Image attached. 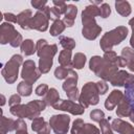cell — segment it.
<instances>
[{"instance_id":"cell-1","label":"cell","mask_w":134,"mask_h":134,"mask_svg":"<svg viewBox=\"0 0 134 134\" xmlns=\"http://www.w3.org/2000/svg\"><path fill=\"white\" fill-rule=\"evenodd\" d=\"M46 103L42 99H34L26 105H16L10 107L9 111L14 116H17L19 118H28L30 120H34L35 118L40 116V113L45 110Z\"/></svg>"},{"instance_id":"cell-2","label":"cell","mask_w":134,"mask_h":134,"mask_svg":"<svg viewBox=\"0 0 134 134\" xmlns=\"http://www.w3.org/2000/svg\"><path fill=\"white\" fill-rule=\"evenodd\" d=\"M89 68L91 71L95 73V75L99 76L103 81H109L112 76L118 71L117 65L111 64L106 61L103 57L94 55L89 61Z\"/></svg>"},{"instance_id":"cell-3","label":"cell","mask_w":134,"mask_h":134,"mask_svg":"<svg viewBox=\"0 0 134 134\" xmlns=\"http://www.w3.org/2000/svg\"><path fill=\"white\" fill-rule=\"evenodd\" d=\"M127 36H128V28L122 25L117 26V27L113 28L112 30L107 31L102 37L99 46L105 52L111 51L112 47L120 44L127 38Z\"/></svg>"},{"instance_id":"cell-4","label":"cell","mask_w":134,"mask_h":134,"mask_svg":"<svg viewBox=\"0 0 134 134\" xmlns=\"http://www.w3.org/2000/svg\"><path fill=\"white\" fill-rule=\"evenodd\" d=\"M23 40L20 32H18L14 25H12L8 22H4L0 25V43L1 44H7L12 47H19L21 46Z\"/></svg>"},{"instance_id":"cell-5","label":"cell","mask_w":134,"mask_h":134,"mask_svg":"<svg viewBox=\"0 0 134 134\" xmlns=\"http://www.w3.org/2000/svg\"><path fill=\"white\" fill-rule=\"evenodd\" d=\"M23 64V58L21 54H14L9 61L6 62L1 70V74L8 84H14L18 79L19 67Z\"/></svg>"},{"instance_id":"cell-6","label":"cell","mask_w":134,"mask_h":134,"mask_svg":"<svg viewBox=\"0 0 134 134\" xmlns=\"http://www.w3.org/2000/svg\"><path fill=\"white\" fill-rule=\"evenodd\" d=\"M98 100H99V96H98V91L96 88V83H93V82L86 83L83 86L82 92L79 97L80 105L83 106L84 108H88L91 105L92 106L97 105Z\"/></svg>"},{"instance_id":"cell-7","label":"cell","mask_w":134,"mask_h":134,"mask_svg":"<svg viewBox=\"0 0 134 134\" xmlns=\"http://www.w3.org/2000/svg\"><path fill=\"white\" fill-rule=\"evenodd\" d=\"M82 23H83V29H82L83 37L90 41L95 40L100 34L102 27L97 25L94 17L82 14Z\"/></svg>"},{"instance_id":"cell-8","label":"cell","mask_w":134,"mask_h":134,"mask_svg":"<svg viewBox=\"0 0 134 134\" xmlns=\"http://www.w3.org/2000/svg\"><path fill=\"white\" fill-rule=\"evenodd\" d=\"M70 117L67 114H55L49 119V125L54 134H67L69 130Z\"/></svg>"},{"instance_id":"cell-9","label":"cell","mask_w":134,"mask_h":134,"mask_svg":"<svg viewBox=\"0 0 134 134\" xmlns=\"http://www.w3.org/2000/svg\"><path fill=\"white\" fill-rule=\"evenodd\" d=\"M40 75H41V71L39 70V68H37L35 61L26 60L23 63V67H22V71H21V76H22L23 81L32 85L40 77Z\"/></svg>"},{"instance_id":"cell-10","label":"cell","mask_w":134,"mask_h":134,"mask_svg":"<svg viewBox=\"0 0 134 134\" xmlns=\"http://www.w3.org/2000/svg\"><path fill=\"white\" fill-rule=\"evenodd\" d=\"M77 73L73 70L72 73L65 80V82L63 83L62 85V88L63 90L66 92L67 94V97L70 99V100H79V97H80V93H79V90H77Z\"/></svg>"},{"instance_id":"cell-11","label":"cell","mask_w":134,"mask_h":134,"mask_svg":"<svg viewBox=\"0 0 134 134\" xmlns=\"http://www.w3.org/2000/svg\"><path fill=\"white\" fill-rule=\"evenodd\" d=\"M37 54L40 59H45V60H52L54 54L58 51V46L55 44H48L46 40L40 39L38 40L37 44Z\"/></svg>"},{"instance_id":"cell-12","label":"cell","mask_w":134,"mask_h":134,"mask_svg":"<svg viewBox=\"0 0 134 134\" xmlns=\"http://www.w3.org/2000/svg\"><path fill=\"white\" fill-rule=\"evenodd\" d=\"M52 107L55 110L66 111L73 115H82L85 111V108L83 106H81L80 104H76L70 99H68V100L67 99H59Z\"/></svg>"},{"instance_id":"cell-13","label":"cell","mask_w":134,"mask_h":134,"mask_svg":"<svg viewBox=\"0 0 134 134\" xmlns=\"http://www.w3.org/2000/svg\"><path fill=\"white\" fill-rule=\"evenodd\" d=\"M71 134H100V132L94 125L85 124L83 119L76 118L72 124Z\"/></svg>"},{"instance_id":"cell-14","label":"cell","mask_w":134,"mask_h":134,"mask_svg":"<svg viewBox=\"0 0 134 134\" xmlns=\"http://www.w3.org/2000/svg\"><path fill=\"white\" fill-rule=\"evenodd\" d=\"M49 20L42 10H38L29 22V29H36L39 31H46L48 29Z\"/></svg>"},{"instance_id":"cell-15","label":"cell","mask_w":134,"mask_h":134,"mask_svg":"<svg viewBox=\"0 0 134 134\" xmlns=\"http://www.w3.org/2000/svg\"><path fill=\"white\" fill-rule=\"evenodd\" d=\"M132 83H134V75L125 70H118L110 80V84L117 87H126Z\"/></svg>"},{"instance_id":"cell-16","label":"cell","mask_w":134,"mask_h":134,"mask_svg":"<svg viewBox=\"0 0 134 134\" xmlns=\"http://www.w3.org/2000/svg\"><path fill=\"white\" fill-rule=\"evenodd\" d=\"M111 128L119 134H134V127L120 118H114L111 122Z\"/></svg>"},{"instance_id":"cell-17","label":"cell","mask_w":134,"mask_h":134,"mask_svg":"<svg viewBox=\"0 0 134 134\" xmlns=\"http://www.w3.org/2000/svg\"><path fill=\"white\" fill-rule=\"evenodd\" d=\"M124 96H125V94L120 90H116V89L112 90V92L109 94V96L105 100V107H106V109L109 110V111L113 110L119 104V102L124 98Z\"/></svg>"},{"instance_id":"cell-18","label":"cell","mask_w":134,"mask_h":134,"mask_svg":"<svg viewBox=\"0 0 134 134\" xmlns=\"http://www.w3.org/2000/svg\"><path fill=\"white\" fill-rule=\"evenodd\" d=\"M76 14H77V7L75 5H73V4H68L67 5V9H66V12L64 14L65 17L63 18V22L65 23L66 26H68V27L73 26Z\"/></svg>"},{"instance_id":"cell-19","label":"cell","mask_w":134,"mask_h":134,"mask_svg":"<svg viewBox=\"0 0 134 134\" xmlns=\"http://www.w3.org/2000/svg\"><path fill=\"white\" fill-rule=\"evenodd\" d=\"M132 113V109L130 106V103L128 100V98L126 97V95L124 96V98L119 102V104L117 105V109H116V115L118 117H129Z\"/></svg>"},{"instance_id":"cell-20","label":"cell","mask_w":134,"mask_h":134,"mask_svg":"<svg viewBox=\"0 0 134 134\" xmlns=\"http://www.w3.org/2000/svg\"><path fill=\"white\" fill-rule=\"evenodd\" d=\"M18 24L20 25V27L22 29H29V22L30 19L32 18V13L30 9H25L23 12H21L18 16Z\"/></svg>"},{"instance_id":"cell-21","label":"cell","mask_w":134,"mask_h":134,"mask_svg":"<svg viewBox=\"0 0 134 134\" xmlns=\"http://www.w3.org/2000/svg\"><path fill=\"white\" fill-rule=\"evenodd\" d=\"M58 60H59V63L62 67H65V68H68V69H71L73 67L72 59H71V50H68V49L62 50L59 54Z\"/></svg>"},{"instance_id":"cell-22","label":"cell","mask_w":134,"mask_h":134,"mask_svg":"<svg viewBox=\"0 0 134 134\" xmlns=\"http://www.w3.org/2000/svg\"><path fill=\"white\" fill-rule=\"evenodd\" d=\"M16 130V120L13 118H7L2 115L1 124H0V132L1 134H6L10 131Z\"/></svg>"},{"instance_id":"cell-23","label":"cell","mask_w":134,"mask_h":134,"mask_svg":"<svg viewBox=\"0 0 134 134\" xmlns=\"http://www.w3.org/2000/svg\"><path fill=\"white\" fill-rule=\"evenodd\" d=\"M20 48H21V51H22L25 55H31V54H34L35 52H37V46H36V44L34 43V41L30 40V39L24 40V41L22 42Z\"/></svg>"},{"instance_id":"cell-24","label":"cell","mask_w":134,"mask_h":134,"mask_svg":"<svg viewBox=\"0 0 134 134\" xmlns=\"http://www.w3.org/2000/svg\"><path fill=\"white\" fill-rule=\"evenodd\" d=\"M115 9L121 17H128L131 14V5L128 1H116Z\"/></svg>"},{"instance_id":"cell-25","label":"cell","mask_w":134,"mask_h":134,"mask_svg":"<svg viewBox=\"0 0 134 134\" xmlns=\"http://www.w3.org/2000/svg\"><path fill=\"white\" fill-rule=\"evenodd\" d=\"M60 99V94L55 88H50L46 95L44 96V102L46 103L47 106H53L58 100Z\"/></svg>"},{"instance_id":"cell-26","label":"cell","mask_w":134,"mask_h":134,"mask_svg":"<svg viewBox=\"0 0 134 134\" xmlns=\"http://www.w3.org/2000/svg\"><path fill=\"white\" fill-rule=\"evenodd\" d=\"M66 28V25L65 23L63 22V20H57L52 23V25L50 26V35L52 37H58L59 35H61Z\"/></svg>"},{"instance_id":"cell-27","label":"cell","mask_w":134,"mask_h":134,"mask_svg":"<svg viewBox=\"0 0 134 134\" xmlns=\"http://www.w3.org/2000/svg\"><path fill=\"white\" fill-rule=\"evenodd\" d=\"M17 91L22 96H29L31 94V92H32V87H31L30 84H28L25 81H23V82L18 84Z\"/></svg>"},{"instance_id":"cell-28","label":"cell","mask_w":134,"mask_h":134,"mask_svg":"<svg viewBox=\"0 0 134 134\" xmlns=\"http://www.w3.org/2000/svg\"><path fill=\"white\" fill-rule=\"evenodd\" d=\"M85 63H86V55L82 52H76L74 55H73V59H72V64H73V67L75 69H82L84 66H85Z\"/></svg>"},{"instance_id":"cell-29","label":"cell","mask_w":134,"mask_h":134,"mask_svg":"<svg viewBox=\"0 0 134 134\" xmlns=\"http://www.w3.org/2000/svg\"><path fill=\"white\" fill-rule=\"evenodd\" d=\"M59 42L64 49H68V50H72L73 48H75V45H76L75 41L72 38H69L66 36H61L59 39Z\"/></svg>"},{"instance_id":"cell-30","label":"cell","mask_w":134,"mask_h":134,"mask_svg":"<svg viewBox=\"0 0 134 134\" xmlns=\"http://www.w3.org/2000/svg\"><path fill=\"white\" fill-rule=\"evenodd\" d=\"M72 69H68V68H65V67H62V66H60V67H57L55 68V70H54V76H55V79H58V80H66L71 73H72Z\"/></svg>"},{"instance_id":"cell-31","label":"cell","mask_w":134,"mask_h":134,"mask_svg":"<svg viewBox=\"0 0 134 134\" xmlns=\"http://www.w3.org/2000/svg\"><path fill=\"white\" fill-rule=\"evenodd\" d=\"M125 88H126L125 95H126V97L128 98V100H129V103H130L132 112H134V83H132V84L126 86Z\"/></svg>"},{"instance_id":"cell-32","label":"cell","mask_w":134,"mask_h":134,"mask_svg":"<svg viewBox=\"0 0 134 134\" xmlns=\"http://www.w3.org/2000/svg\"><path fill=\"white\" fill-rule=\"evenodd\" d=\"M83 15H87V16H91V17H96V16H100V12H99V7L94 5V4H89L87 5L84 10L82 12Z\"/></svg>"},{"instance_id":"cell-33","label":"cell","mask_w":134,"mask_h":134,"mask_svg":"<svg viewBox=\"0 0 134 134\" xmlns=\"http://www.w3.org/2000/svg\"><path fill=\"white\" fill-rule=\"evenodd\" d=\"M120 57L127 62V64L129 65L133 60H134V49L130 48V47H124L121 49V54Z\"/></svg>"},{"instance_id":"cell-34","label":"cell","mask_w":134,"mask_h":134,"mask_svg":"<svg viewBox=\"0 0 134 134\" xmlns=\"http://www.w3.org/2000/svg\"><path fill=\"white\" fill-rule=\"evenodd\" d=\"M99 126H100V132L102 134H114L113 130L111 128V125L109 124V120L104 118L99 121Z\"/></svg>"},{"instance_id":"cell-35","label":"cell","mask_w":134,"mask_h":134,"mask_svg":"<svg viewBox=\"0 0 134 134\" xmlns=\"http://www.w3.org/2000/svg\"><path fill=\"white\" fill-rule=\"evenodd\" d=\"M45 120H44V118L43 117H37V118H35L34 120H32V122H31V129H32V131L34 132H39L43 127H44V125H45Z\"/></svg>"},{"instance_id":"cell-36","label":"cell","mask_w":134,"mask_h":134,"mask_svg":"<svg viewBox=\"0 0 134 134\" xmlns=\"http://www.w3.org/2000/svg\"><path fill=\"white\" fill-rule=\"evenodd\" d=\"M90 118L93 120V121H96V122H99L102 119L105 118V113L99 110V109H94L90 112Z\"/></svg>"},{"instance_id":"cell-37","label":"cell","mask_w":134,"mask_h":134,"mask_svg":"<svg viewBox=\"0 0 134 134\" xmlns=\"http://www.w3.org/2000/svg\"><path fill=\"white\" fill-rule=\"evenodd\" d=\"M103 58H104L106 61H108L109 63L114 64V65H117V59H118V57H117V54H116L115 51H113V50L107 51V52L104 53V57H103Z\"/></svg>"},{"instance_id":"cell-38","label":"cell","mask_w":134,"mask_h":134,"mask_svg":"<svg viewBox=\"0 0 134 134\" xmlns=\"http://www.w3.org/2000/svg\"><path fill=\"white\" fill-rule=\"evenodd\" d=\"M52 3H53V7L58 10V13L60 15L65 14V12L67 9V5H68V4H66L65 1H57V0H53Z\"/></svg>"},{"instance_id":"cell-39","label":"cell","mask_w":134,"mask_h":134,"mask_svg":"<svg viewBox=\"0 0 134 134\" xmlns=\"http://www.w3.org/2000/svg\"><path fill=\"white\" fill-rule=\"evenodd\" d=\"M99 12H100V17L102 18H108L109 15L111 14V8L110 5L108 3H102L100 7H99Z\"/></svg>"},{"instance_id":"cell-40","label":"cell","mask_w":134,"mask_h":134,"mask_svg":"<svg viewBox=\"0 0 134 134\" xmlns=\"http://www.w3.org/2000/svg\"><path fill=\"white\" fill-rule=\"evenodd\" d=\"M96 88L98 91V94H105L108 91V84L106 83V81H98L96 83Z\"/></svg>"},{"instance_id":"cell-41","label":"cell","mask_w":134,"mask_h":134,"mask_svg":"<svg viewBox=\"0 0 134 134\" xmlns=\"http://www.w3.org/2000/svg\"><path fill=\"white\" fill-rule=\"evenodd\" d=\"M48 90H49V88L46 84H41L36 88V94L38 96H45L46 93L48 92Z\"/></svg>"},{"instance_id":"cell-42","label":"cell","mask_w":134,"mask_h":134,"mask_svg":"<svg viewBox=\"0 0 134 134\" xmlns=\"http://www.w3.org/2000/svg\"><path fill=\"white\" fill-rule=\"evenodd\" d=\"M46 3H47L46 0H32V1L30 2V4H31L35 8H37L38 10H42V9L46 6Z\"/></svg>"},{"instance_id":"cell-43","label":"cell","mask_w":134,"mask_h":134,"mask_svg":"<svg viewBox=\"0 0 134 134\" xmlns=\"http://www.w3.org/2000/svg\"><path fill=\"white\" fill-rule=\"evenodd\" d=\"M21 103V97H20V94H13L9 99H8V105L9 107H13V106H16V105H20Z\"/></svg>"},{"instance_id":"cell-44","label":"cell","mask_w":134,"mask_h":134,"mask_svg":"<svg viewBox=\"0 0 134 134\" xmlns=\"http://www.w3.org/2000/svg\"><path fill=\"white\" fill-rule=\"evenodd\" d=\"M3 16H4V19L8 23H18V18L16 15H14L12 13H4Z\"/></svg>"},{"instance_id":"cell-45","label":"cell","mask_w":134,"mask_h":134,"mask_svg":"<svg viewBox=\"0 0 134 134\" xmlns=\"http://www.w3.org/2000/svg\"><path fill=\"white\" fill-rule=\"evenodd\" d=\"M16 130H27V126L22 118H18L16 120Z\"/></svg>"},{"instance_id":"cell-46","label":"cell","mask_w":134,"mask_h":134,"mask_svg":"<svg viewBox=\"0 0 134 134\" xmlns=\"http://www.w3.org/2000/svg\"><path fill=\"white\" fill-rule=\"evenodd\" d=\"M50 129H51V127H50L49 122H45L44 127L38 132V134H50Z\"/></svg>"},{"instance_id":"cell-47","label":"cell","mask_w":134,"mask_h":134,"mask_svg":"<svg viewBox=\"0 0 134 134\" xmlns=\"http://www.w3.org/2000/svg\"><path fill=\"white\" fill-rule=\"evenodd\" d=\"M126 66H128L127 62L121 57H118V59H117V67H126Z\"/></svg>"},{"instance_id":"cell-48","label":"cell","mask_w":134,"mask_h":134,"mask_svg":"<svg viewBox=\"0 0 134 134\" xmlns=\"http://www.w3.org/2000/svg\"><path fill=\"white\" fill-rule=\"evenodd\" d=\"M129 25L131 26V28H132V32H133V35H134V17L129 21Z\"/></svg>"},{"instance_id":"cell-49","label":"cell","mask_w":134,"mask_h":134,"mask_svg":"<svg viewBox=\"0 0 134 134\" xmlns=\"http://www.w3.org/2000/svg\"><path fill=\"white\" fill-rule=\"evenodd\" d=\"M127 67L129 68V70H130V71H133V72H134V60H133V61H132V62H131Z\"/></svg>"},{"instance_id":"cell-50","label":"cell","mask_w":134,"mask_h":134,"mask_svg":"<svg viewBox=\"0 0 134 134\" xmlns=\"http://www.w3.org/2000/svg\"><path fill=\"white\" fill-rule=\"evenodd\" d=\"M16 134H28L27 130H16Z\"/></svg>"},{"instance_id":"cell-51","label":"cell","mask_w":134,"mask_h":134,"mask_svg":"<svg viewBox=\"0 0 134 134\" xmlns=\"http://www.w3.org/2000/svg\"><path fill=\"white\" fill-rule=\"evenodd\" d=\"M130 44H131L132 49H134V35H132V37H131V39H130Z\"/></svg>"},{"instance_id":"cell-52","label":"cell","mask_w":134,"mask_h":134,"mask_svg":"<svg viewBox=\"0 0 134 134\" xmlns=\"http://www.w3.org/2000/svg\"><path fill=\"white\" fill-rule=\"evenodd\" d=\"M1 99H2V102H1V106H3V105L5 104V97H4L3 94H1Z\"/></svg>"},{"instance_id":"cell-53","label":"cell","mask_w":134,"mask_h":134,"mask_svg":"<svg viewBox=\"0 0 134 134\" xmlns=\"http://www.w3.org/2000/svg\"><path fill=\"white\" fill-rule=\"evenodd\" d=\"M129 118H130V120H131V121H133V122H134V112H132V113H131V115L129 116Z\"/></svg>"}]
</instances>
